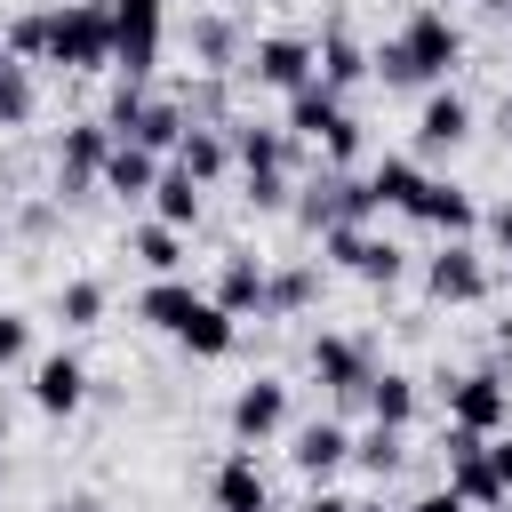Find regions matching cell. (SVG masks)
I'll return each instance as SVG.
<instances>
[{
	"label": "cell",
	"instance_id": "1",
	"mask_svg": "<svg viewBox=\"0 0 512 512\" xmlns=\"http://www.w3.org/2000/svg\"><path fill=\"white\" fill-rule=\"evenodd\" d=\"M48 64L56 72H104L112 64V0H64V8H48Z\"/></svg>",
	"mask_w": 512,
	"mask_h": 512
},
{
	"label": "cell",
	"instance_id": "2",
	"mask_svg": "<svg viewBox=\"0 0 512 512\" xmlns=\"http://www.w3.org/2000/svg\"><path fill=\"white\" fill-rule=\"evenodd\" d=\"M392 48L408 56V88H448V72L464 64V32L448 8H408V24L392 32Z\"/></svg>",
	"mask_w": 512,
	"mask_h": 512
},
{
	"label": "cell",
	"instance_id": "3",
	"mask_svg": "<svg viewBox=\"0 0 512 512\" xmlns=\"http://www.w3.org/2000/svg\"><path fill=\"white\" fill-rule=\"evenodd\" d=\"M304 232H344V224H368L376 216V200H368V176H352V168H320L312 184H296V208H288Z\"/></svg>",
	"mask_w": 512,
	"mask_h": 512
},
{
	"label": "cell",
	"instance_id": "4",
	"mask_svg": "<svg viewBox=\"0 0 512 512\" xmlns=\"http://www.w3.org/2000/svg\"><path fill=\"white\" fill-rule=\"evenodd\" d=\"M112 128L104 120H72L64 136H56V176H48V192L56 200H88L96 184H104V160H112Z\"/></svg>",
	"mask_w": 512,
	"mask_h": 512
},
{
	"label": "cell",
	"instance_id": "5",
	"mask_svg": "<svg viewBox=\"0 0 512 512\" xmlns=\"http://www.w3.org/2000/svg\"><path fill=\"white\" fill-rule=\"evenodd\" d=\"M440 400H448V424H464V432H480V440H496V432L512 424V384H504L496 368L440 376Z\"/></svg>",
	"mask_w": 512,
	"mask_h": 512
},
{
	"label": "cell",
	"instance_id": "6",
	"mask_svg": "<svg viewBox=\"0 0 512 512\" xmlns=\"http://www.w3.org/2000/svg\"><path fill=\"white\" fill-rule=\"evenodd\" d=\"M240 72H248L256 88H272V96H296V88L320 80V40H304V32H264Z\"/></svg>",
	"mask_w": 512,
	"mask_h": 512
},
{
	"label": "cell",
	"instance_id": "7",
	"mask_svg": "<svg viewBox=\"0 0 512 512\" xmlns=\"http://www.w3.org/2000/svg\"><path fill=\"white\" fill-rule=\"evenodd\" d=\"M320 248H328L336 272H352V280H368V288H392V280L408 272L400 240H384V232H368V224H344V232H328Z\"/></svg>",
	"mask_w": 512,
	"mask_h": 512
},
{
	"label": "cell",
	"instance_id": "8",
	"mask_svg": "<svg viewBox=\"0 0 512 512\" xmlns=\"http://www.w3.org/2000/svg\"><path fill=\"white\" fill-rule=\"evenodd\" d=\"M424 296H432V304H480V296H488V256H480L472 240H440V248L424 256Z\"/></svg>",
	"mask_w": 512,
	"mask_h": 512
},
{
	"label": "cell",
	"instance_id": "9",
	"mask_svg": "<svg viewBox=\"0 0 512 512\" xmlns=\"http://www.w3.org/2000/svg\"><path fill=\"white\" fill-rule=\"evenodd\" d=\"M312 376L328 384L336 408H368V376H376V360H368L360 336H312Z\"/></svg>",
	"mask_w": 512,
	"mask_h": 512
},
{
	"label": "cell",
	"instance_id": "10",
	"mask_svg": "<svg viewBox=\"0 0 512 512\" xmlns=\"http://www.w3.org/2000/svg\"><path fill=\"white\" fill-rule=\"evenodd\" d=\"M440 456H448V488H456L472 512H496V504H504V480H496V464H488V440H480V432L448 424Z\"/></svg>",
	"mask_w": 512,
	"mask_h": 512
},
{
	"label": "cell",
	"instance_id": "11",
	"mask_svg": "<svg viewBox=\"0 0 512 512\" xmlns=\"http://www.w3.org/2000/svg\"><path fill=\"white\" fill-rule=\"evenodd\" d=\"M408 224H424V232H440V240H472V232H480V200H472L464 184H448V176H424L416 200H408Z\"/></svg>",
	"mask_w": 512,
	"mask_h": 512
},
{
	"label": "cell",
	"instance_id": "12",
	"mask_svg": "<svg viewBox=\"0 0 512 512\" xmlns=\"http://www.w3.org/2000/svg\"><path fill=\"white\" fill-rule=\"evenodd\" d=\"M224 424H232V440H240V448H264V440L288 424V384H280V376H248V384L232 392Z\"/></svg>",
	"mask_w": 512,
	"mask_h": 512
},
{
	"label": "cell",
	"instance_id": "13",
	"mask_svg": "<svg viewBox=\"0 0 512 512\" xmlns=\"http://www.w3.org/2000/svg\"><path fill=\"white\" fill-rule=\"evenodd\" d=\"M472 144V104L456 96V88H432L424 104H416V152L424 160H448V152H464Z\"/></svg>",
	"mask_w": 512,
	"mask_h": 512
},
{
	"label": "cell",
	"instance_id": "14",
	"mask_svg": "<svg viewBox=\"0 0 512 512\" xmlns=\"http://www.w3.org/2000/svg\"><path fill=\"white\" fill-rule=\"evenodd\" d=\"M288 464H296L304 480H328V472H344V464H352V432H344V416H312V424H296V440H288Z\"/></svg>",
	"mask_w": 512,
	"mask_h": 512
},
{
	"label": "cell",
	"instance_id": "15",
	"mask_svg": "<svg viewBox=\"0 0 512 512\" xmlns=\"http://www.w3.org/2000/svg\"><path fill=\"white\" fill-rule=\"evenodd\" d=\"M208 496H216V512H272V480H264L256 448H232V456L216 464Z\"/></svg>",
	"mask_w": 512,
	"mask_h": 512
},
{
	"label": "cell",
	"instance_id": "16",
	"mask_svg": "<svg viewBox=\"0 0 512 512\" xmlns=\"http://www.w3.org/2000/svg\"><path fill=\"white\" fill-rule=\"evenodd\" d=\"M224 136H232V168L240 176H264V168H288L296 160V136L272 128V120H224Z\"/></svg>",
	"mask_w": 512,
	"mask_h": 512
},
{
	"label": "cell",
	"instance_id": "17",
	"mask_svg": "<svg viewBox=\"0 0 512 512\" xmlns=\"http://www.w3.org/2000/svg\"><path fill=\"white\" fill-rule=\"evenodd\" d=\"M80 400H88V368H80L72 352L32 360V408H40V416H72Z\"/></svg>",
	"mask_w": 512,
	"mask_h": 512
},
{
	"label": "cell",
	"instance_id": "18",
	"mask_svg": "<svg viewBox=\"0 0 512 512\" xmlns=\"http://www.w3.org/2000/svg\"><path fill=\"white\" fill-rule=\"evenodd\" d=\"M264 288H272V264H264V256H240V248H232V256L216 264V288H208V296H216V304H224V312L240 320V312H264Z\"/></svg>",
	"mask_w": 512,
	"mask_h": 512
},
{
	"label": "cell",
	"instance_id": "19",
	"mask_svg": "<svg viewBox=\"0 0 512 512\" xmlns=\"http://www.w3.org/2000/svg\"><path fill=\"white\" fill-rule=\"evenodd\" d=\"M336 120H344V96H336V88H320V80H312V88H296V96H288V112H280V128H288L296 144H320Z\"/></svg>",
	"mask_w": 512,
	"mask_h": 512
},
{
	"label": "cell",
	"instance_id": "20",
	"mask_svg": "<svg viewBox=\"0 0 512 512\" xmlns=\"http://www.w3.org/2000/svg\"><path fill=\"white\" fill-rule=\"evenodd\" d=\"M184 128H192V112H184L176 96H152V104L136 112V128L120 136V144H144V152H160V160H176V144H184Z\"/></svg>",
	"mask_w": 512,
	"mask_h": 512
},
{
	"label": "cell",
	"instance_id": "21",
	"mask_svg": "<svg viewBox=\"0 0 512 512\" xmlns=\"http://www.w3.org/2000/svg\"><path fill=\"white\" fill-rule=\"evenodd\" d=\"M176 344H184L192 360H224V352L240 344V320H232V312H224L216 296H200V312H192V320L176 328Z\"/></svg>",
	"mask_w": 512,
	"mask_h": 512
},
{
	"label": "cell",
	"instance_id": "22",
	"mask_svg": "<svg viewBox=\"0 0 512 512\" xmlns=\"http://www.w3.org/2000/svg\"><path fill=\"white\" fill-rule=\"evenodd\" d=\"M160 152H144V144H112V160H104V192H120V200H152V184H160Z\"/></svg>",
	"mask_w": 512,
	"mask_h": 512
},
{
	"label": "cell",
	"instance_id": "23",
	"mask_svg": "<svg viewBox=\"0 0 512 512\" xmlns=\"http://www.w3.org/2000/svg\"><path fill=\"white\" fill-rule=\"evenodd\" d=\"M192 312H200V288H192V280H152V288L136 296V320L160 328V336H176Z\"/></svg>",
	"mask_w": 512,
	"mask_h": 512
},
{
	"label": "cell",
	"instance_id": "24",
	"mask_svg": "<svg viewBox=\"0 0 512 512\" xmlns=\"http://www.w3.org/2000/svg\"><path fill=\"white\" fill-rule=\"evenodd\" d=\"M176 168H184V176L208 192V184L232 168V136H224V128H184V144H176Z\"/></svg>",
	"mask_w": 512,
	"mask_h": 512
},
{
	"label": "cell",
	"instance_id": "25",
	"mask_svg": "<svg viewBox=\"0 0 512 512\" xmlns=\"http://www.w3.org/2000/svg\"><path fill=\"white\" fill-rule=\"evenodd\" d=\"M416 400H424L416 376H400V368H376V376H368V416H376V424L408 432V424H416Z\"/></svg>",
	"mask_w": 512,
	"mask_h": 512
},
{
	"label": "cell",
	"instance_id": "26",
	"mask_svg": "<svg viewBox=\"0 0 512 512\" xmlns=\"http://www.w3.org/2000/svg\"><path fill=\"white\" fill-rule=\"evenodd\" d=\"M152 224H168V232H184V224H200V184L168 160L160 168V184H152Z\"/></svg>",
	"mask_w": 512,
	"mask_h": 512
},
{
	"label": "cell",
	"instance_id": "27",
	"mask_svg": "<svg viewBox=\"0 0 512 512\" xmlns=\"http://www.w3.org/2000/svg\"><path fill=\"white\" fill-rule=\"evenodd\" d=\"M192 56H200V72L248 64V56H240V24H232V16H192Z\"/></svg>",
	"mask_w": 512,
	"mask_h": 512
},
{
	"label": "cell",
	"instance_id": "28",
	"mask_svg": "<svg viewBox=\"0 0 512 512\" xmlns=\"http://www.w3.org/2000/svg\"><path fill=\"white\" fill-rule=\"evenodd\" d=\"M360 80H368V48H360L352 32H328V40H320V88L344 96V88H360Z\"/></svg>",
	"mask_w": 512,
	"mask_h": 512
},
{
	"label": "cell",
	"instance_id": "29",
	"mask_svg": "<svg viewBox=\"0 0 512 512\" xmlns=\"http://www.w3.org/2000/svg\"><path fill=\"white\" fill-rule=\"evenodd\" d=\"M416 184H424V168H416V160H400V152H392V160H376V168H368V200H376V216H384V208H400V216H408Z\"/></svg>",
	"mask_w": 512,
	"mask_h": 512
},
{
	"label": "cell",
	"instance_id": "30",
	"mask_svg": "<svg viewBox=\"0 0 512 512\" xmlns=\"http://www.w3.org/2000/svg\"><path fill=\"white\" fill-rule=\"evenodd\" d=\"M128 256H136L152 280H176V264H184V232H168V224H136V232H128Z\"/></svg>",
	"mask_w": 512,
	"mask_h": 512
},
{
	"label": "cell",
	"instance_id": "31",
	"mask_svg": "<svg viewBox=\"0 0 512 512\" xmlns=\"http://www.w3.org/2000/svg\"><path fill=\"white\" fill-rule=\"evenodd\" d=\"M352 464H360V472H376V480H392V472L408 464V440H400L392 424H368V432L352 440Z\"/></svg>",
	"mask_w": 512,
	"mask_h": 512
},
{
	"label": "cell",
	"instance_id": "32",
	"mask_svg": "<svg viewBox=\"0 0 512 512\" xmlns=\"http://www.w3.org/2000/svg\"><path fill=\"white\" fill-rule=\"evenodd\" d=\"M32 112H40V80H32V64L8 56V64H0V128H24Z\"/></svg>",
	"mask_w": 512,
	"mask_h": 512
},
{
	"label": "cell",
	"instance_id": "33",
	"mask_svg": "<svg viewBox=\"0 0 512 512\" xmlns=\"http://www.w3.org/2000/svg\"><path fill=\"white\" fill-rule=\"evenodd\" d=\"M312 296H320V264H280L264 288V312H304Z\"/></svg>",
	"mask_w": 512,
	"mask_h": 512
},
{
	"label": "cell",
	"instance_id": "34",
	"mask_svg": "<svg viewBox=\"0 0 512 512\" xmlns=\"http://www.w3.org/2000/svg\"><path fill=\"white\" fill-rule=\"evenodd\" d=\"M0 48H8L16 64H48V8H24V16H8Z\"/></svg>",
	"mask_w": 512,
	"mask_h": 512
},
{
	"label": "cell",
	"instance_id": "35",
	"mask_svg": "<svg viewBox=\"0 0 512 512\" xmlns=\"http://www.w3.org/2000/svg\"><path fill=\"white\" fill-rule=\"evenodd\" d=\"M56 320H64V328H96V320H104V280H88V272L64 280V288H56Z\"/></svg>",
	"mask_w": 512,
	"mask_h": 512
},
{
	"label": "cell",
	"instance_id": "36",
	"mask_svg": "<svg viewBox=\"0 0 512 512\" xmlns=\"http://www.w3.org/2000/svg\"><path fill=\"white\" fill-rule=\"evenodd\" d=\"M240 184H248L240 200H248L256 216H288V208H296V184H288V168H264V176H240Z\"/></svg>",
	"mask_w": 512,
	"mask_h": 512
},
{
	"label": "cell",
	"instance_id": "37",
	"mask_svg": "<svg viewBox=\"0 0 512 512\" xmlns=\"http://www.w3.org/2000/svg\"><path fill=\"white\" fill-rule=\"evenodd\" d=\"M32 352V312H16V304H0V368H16Z\"/></svg>",
	"mask_w": 512,
	"mask_h": 512
},
{
	"label": "cell",
	"instance_id": "38",
	"mask_svg": "<svg viewBox=\"0 0 512 512\" xmlns=\"http://www.w3.org/2000/svg\"><path fill=\"white\" fill-rule=\"evenodd\" d=\"M320 160H328V168H352V160H360V120H352V112L320 136Z\"/></svg>",
	"mask_w": 512,
	"mask_h": 512
},
{
	"label": "cell",
	"instance_id": "39",
	"mask_svg": "<svg viewBox=\"0 0 512 512\" xmlns=\"http://www.w3.org/2000/svg\"><path fill=\"white\" fill-rule=\"evenodd\" d=\"M56 208H64L56 192H40V200H24V216H16V232H24V240H48V232H56Z\"/></svg>",
	"mask_w": 512,
	"mask_h": 512
},
{
	"label": "cell",
	"instance_id": "40",
	"mask_svg": "<svg viewBox=\"0 0 512 512\" xmlns=\"http://www.w3.org/2000/svg\"><path fill=\"white\" fill-rule=\"evenodd\" d=\"M480 224H488V248H496V256H512V200L480 208Z\"/></svg>",
	"mask_w": 512,
	"mask_h": 512
},
{
	"label": "cell",
	"instance_id": "41",
	"mask_svg": "<svg viewBox=\"0 0 512 512\" xmlns=\"http://www.w3.org/2000/svg\"><path fill=\"white\" fill-rule=\"evenodd\" d=\"M408 512H472V504H464V496H456V488H424V496H416V504H408Z\"/></svg>",
	"mask_w": 512,
	"mask_h": 512
},
{
	"label": "cell",
	"instance_id": "42",
	"mask_svg": "<svg viewBox=\"0 0 512 512\" xmlns=\"http://www.w3.org/2000/svg\"><path fill=\"white\" fill-rule=\"evenodd\" d=\"M488 464H496V480H504V496H512V440H504V432L488 440Z\"/></svg>",
	"mask_w": 512,
	"mask_h": 512
},
{
	"label": "cell",
	"instance_id": "43",
	"mask_svg": "<svg viewBox=\"0 0 512 512\" xmlns=\"http://www.w3.org/2000/svg\"><path fill=\"white\" fill-rule=\"evenodd\" d=\"M304 512H360V504H352V496H328V488H312V504H304Z\"/></svg>",
	"mask_w": 512,
	"mask_h": 512
},
{
	"label": "cell",
	"instance_id": "44",
	"mask_svg": "<svg viewBox=\"0 0 512 512\" xmlns=\"http://www.w3.org/2000/svg\"><path fill=\"white\" fill-rule=\"evenodd\" d=\"M48 512H104V504H96V496H56Z\"/></svg>",
	"mask_w": 512,
	"mask_h": 512
},
{
	"label": "cell",
	"instance_id": "45",
	"mask_svg": "<svg viewBox=\"0 0 512 512\" xmlns=\"http://www.w3.org/2000/svg\"><path fill=\"white\" fill-rule=\"evenodd\" d=\"M480 8H496V16H512V0H480Z\"/></svg>",
	"mask_w": 512,
	"mask_h": 512
},
{
	"label": "cell",
	"instance_id": "46",
	"mask_svg": "<svg viewBox=\"0 0 512 512\" xmlns=\"http://www.w3.org/2000/svg\"><path fill=\"white\" fill-rule=\"evenodd\" d=\"M0 488H8V448H0Z\"/></svg>",
	"mask_w": 512,
	"mask_h": 512
},
{
	"label": "cell",
	"instance_id": "47",
	"mask_svg": "<svg viewBox=\"0 0 512 512\" xmlns=\"http://www.w3.org/2000/svg\"><path fill=\"white\" fill-rule=\"evenodd\" d=\"M504 128H512V88H504Z\"/></svg>",
	"mask_w": 512,
	"mask_h": 512
},
{
	"label": "cell",
	"instance_id": "48",
	"mask_svg": "<svg viewBox=\"0 0 512 512\" xmlns=\"http://www.w3.org/2000/svg\"><path fill=\"white\" fill-rule=\"evenodd\" d=\"M0 64H8V48H0Z\"/></svg>",
	"mask_w": 512,
	"mask_h": 512
}]
</instances>
